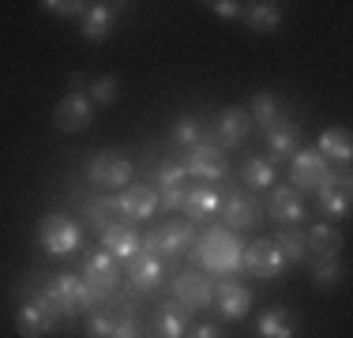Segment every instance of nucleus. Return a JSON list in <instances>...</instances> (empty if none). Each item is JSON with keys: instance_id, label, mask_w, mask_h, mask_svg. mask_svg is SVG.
<instances>
[{"instance_id": "1", "label": "nucleus", "mask_w": 353, "mask_h": 338, "mask_svg": "<svg viewBox=\"0 0 353 338\" xmlns=\"http://www.w3.org/2000/svg\"><path fill=\"white\" fill-rule=\"evenodd\" d=\"M38 297L46 301V308L53 312V316H64V319H75L79 312H87L90 304H94L87 282H83L79 275H46Z\"/></svg>"}, {"instance_id": "2", "label": "nucleus", "mask_w": 353, "mask_h": 338, "mask_svg": "<svg viewBox=\"0 0 353 338\" xmlns=\"http://www.w3.org/2000/svg\"><path fill=\"white\" fill-rule=\"evenodd\" d=\"M38 244L49 252V256H72V252L83 244V230H79L75 218L53 210V215H46L41 226H38Z\"/></svg>"}, {"instance_id": "3", "label": "nucleus", "mask_w": 353, "mask_h": 338, "mask_svg": "<svg viewBox=\"0 0 353 338\" xmlns=\"http://www.w3.org/2000/svg\"><path fill=\"white\" fill-rule=\"evenodd\" d=\"M192 244H196V226L170 218V222H162L158 230H150V237L143 241V252L176 259V256H184V252H192Z\"/></svg>"}, {"instance_id": "4", "label": "nucleus", "mask_w": 353, "mask_h": 338, "mask_svg": "<svg viewBox=\"0 0 353 338\" xmlns=\"http://www.w3.org/2000/svg\"><path fill=\"white\" fill-rule=\"evenodd\" d=\"M192 259H196L199 267H211V270H230L241 264V244L233 241L230 230H211L203 237V244L199 248L188 252Z\"/></svg>"}, {"instance_id": "5", "label": "nucleus", "mask_w": 353, "mask_h": 338, "mask_svg": "<svg viewBox=\"0 0 353 338\" xmlns=\"http://www.w3.org/2000/svg\"><path fill=\"white\" fill-rule=\"evenodd\" d=\"M83 282H87V290L94 301H109L113 290L121 286V267H117V259L109 256L105 248L90 252V256L83 259Z\"/></svg>"}, {"instance_id": "6", "label": "nucleus", "mask_w": 353, "mask_h": 338, "mask_svg": "<svg viewBox=\"0 0 353 338\" xmlns=\"http://www.w3.org/2000/svg\"><path fill=\"white\" fill-rule=\"evenodd\" d=\"M87 181L94 188H124L132 181V162L121 150H98L87 162Z\"/></svg>"}, {"instance_id": "7", "label": "nucleus", "mask_w": 353, "mask_h": 338, "mask_svg": "<svg viewBox=\"0 0 353 338\" xmlns=\"http://www.w3.org/2000/svg\"><path fill=\"white\" fill-rule=\"evenodd\" d=\"M290 162H293V166H290V181H293L290 188H301V192H319V188H323V184L334 177V169L327 166L323 158L316 155V150H305V147H301L297 155L290 158Z\"/></svg>"}, {"instance_id": "8", "label": "nucleus", "mask_w": 353, "mask_h": 338, "mask_svg": "<svg viewBox=\"0 0 353 338\" xmlns=\"http://www.w3.org/2000/svg\"><path fill=\"white\" fill-rule=\"evenodd\" d=\"M170 293L176 297V304H184V308L199 312L203 304H211V297H214V282H211V278H203L199 270H181V275H173Z\"/></svg>"}, {"instance_id": "9", "label": "nucleus", "mask_w": 353, "mask_h": 338, "mask_svg": "<svg viewBox=\"0 0 353 338\" xmlns=\"http://www.w3.org/2000/svg\"><path fill=\"white\" fill-rule=\"evenodd\" d=\"M245 267H248L256 278L274 282V278H282V270L290 267V264L282 259L279 244H274L271 237H263V241H256V244H248V248H245Z\"/></svg>"}, {"instance_id": "10", "label": "nucleus", "mask_w": 353, "mask_h": 338, "mask_svg": "<svg viewBox=\"0 0 353 338\" xmlns=\"http://www.w3.org/2000/svg\"><path fill=\"white\" fill-rule=\"evenodd\" d=\"M184 173L199 177V181H222L225 173H230V162H225V155L218 147H211V143L199 139L196 147L188 150V162H184Z\"/></svg>"}, {"instance_id": "11", "label": "nucleus", "mask_w": 353, "mask_h": 338, "mask_svg": "<svg viewBox=\"0 0 353 338\" xmlns=\"http://www.w3.org/2000/svg\"><path fill=\"white\" fill-rule=\"evenodd\" d=\"M53 327H57V316L46 308L41 297H27L19 308H15V331H19L23 338H46Z\"/></svg>"}, {"instance_id": "12", "label": "nucleus", "mask_w": 353, "mask_h": 338, "mask_svg": "<svg viewBox=\"0 0 353 338\" xmlns=\"http://www.w3.org/2000/svg\"><path fill=\"white\" fill-rule=\"evenodd\" d=\"M184 166L181 162H162L158 166V173H154V192H158V207H165V210H181L184 207Z\"/></svg>"}, {"instance_id": "13", "label": "nucleus", "mask_w": 353, "mask_h": 338, "mask_svg": "<svg viewBox=\"0 0 353 338\" xmlns=\"http://www.w3.org/2000/svg\"><path fill=\"white\" fill-rule=\"evenodd\" d=\"M218 215H222V222H225V230H230V233H245V230H256V226H259V203L252 196L233 192V196L222 199Z\"/></svg>"}, {"instance_id": "14", "label": "nucleus", "mask_w": 353, "mask_h": 338, "mask_svg": "<svg viewBox=\"0 0 353 338\" xmlns=\"http://www.w3.org/2000/svg\"><path fill=\"white\" fill-rule=\"evenodd\" d=\"M90 121H94V106H90L87 95H72L68 90V95L57 101V109H53V124L61 132H83Z\"/></svg>"}, {"instance_id": "15", "label": "nucleus", "mask_w": 353, "mask_h": 338, "mask_svg": "<svg viewBox=\"0 0 353 338\" xmlns=\"http://www.w3.org/2000/svg\"><path fill=\"white\" fill-rule=\"evenodd\" d=\"M267 150H271V166L293 158L301 150V124L293 117H279L274 124H267Z\"/></svg>"}, {"instance_id": "16", "label": "nucleus", "mask_w": 353, "mask_h": 338, "mask_svg": "<svg viewBox=\"0 0 353 338\" xmlns=\"http://www.w3.org/2000/svg\"><path fill=\"white\" fill-rule=\"evenodd\" d=\"M316 203L327 218H346L350 215V203H353V188H350V169L334 173L323 188L316 192Z\"/></svg>"}, {"instance_id": "17", "label": "nucleus", "mask_w": 353, "mask_h": 338, "mask_svg": "<svg viewBox=\"0 0 353 338\" xmlns=\"http://www.w3.org/2000/svg\"><path fill=\"white\" fill-rule=\"evenodd\" d=\"M248 128H252L248 109L225 106L222 113L214 117V124H211V132H214V139H218V150H222V147H237V143L248 135Z\"/></svg>"}, {"instance_id": "18", "label": "nucleus", "mask_w": 353, "mask_h": 338, "mask_svg": "<svg viewBox=\"0 0 353 338\" xmlns=\"http://www.w3.org/2000/svg\"><path fill=\"white\" fill-rule=\"evenodd\" d=\"M158 286H162V259L154 256V252H136V256L128 259V290L136 293H154Z\"/></svg>"}, {"instance_id": "19", "label": "nucleus", "mask_w": 353, "mask_h": 338, "mask_svg": "<svg viewBox=\"0 0 353 338\" xmlns=\"http://www.w3.org/2000/svg\"><path fill=\"white\" fill-rule=\"evenodd\" d=\"M214 301H218V312L225 319H245L252 308V290L233 282V278H222V282H214Z\"/></svg>"}, {"instance_id": "20", "label": "nucleus", "mask_w": 353, "mask_h": 338, "mask_svg": "<svg viewBox=\"0 0 353 338\" xmlns=\"http://www.w3.org/2000/svg\"><path fill=\"white\" fill-rule=\"evenodd\" d=\"M305 252L308 259H334L342 252V233L331 222H312L305 230Z\"/></svg>"}, {"instance_id": "21", "label": "nucleus", "mask_w": 353, "mask_h": 338, "mask_svg": "<svg viewBox=\"0 0 353 338\" xmlns=\"http://www.w3.org/2000/svg\"><path fill=\"white\" fill-rule=\"evenodd\" d=\"M188 319H192V308L170 301V304H162V308L154 312L150 331H154V338H184L188 335Z\"/></svg>"}, {"instance_id": "22", "label": "nucleus", "mask_w": 353, "mask_h": 338, "mask_svg": "<svg viewBox=\"0 0 353 338\" xmlns=\"http://www.w3.org/2000/svg\"><path fill=\"white\" fill-rule=\"evenodd\" d=\"M316 155L323 158L327 166H342L346 169L350 166V158H353V135L346 128H327L323 135H319V143H316Z\"/></svg>"}, {"instance_id": "23", "label": "nucleus", "mask_w": 353, "mask_h": 338, "mask_svg": "<svg viewBox=\"0 0 353 338\" xmlns=\"http://www.w3.org/2000/svg\"><path fill=\"white\" fill-rule=\"evenodd\" d=\"M154 210H158V192L150 188V184H132L121 196V215L128 218V222H147Z\"/></svg>"}, {"instance_id": "24", "label": "nucleus", "mask_w": 353, "mask_h": 338, "mask_svg": "<svg viewBox=\"0 0 353 338\" xmlns=\"http://www.w3.org/2000/svg\"><path fill=\"white\" fill-rule=\"evenodd\" d=\"M271 215L279 218V222L293 226V222H305L308 210H305V199H301L297 188H282V184H274V192H271Z\"/></svg>"}, {"instance_id": "25", "label": "nucleus", "mask_w": 353, "mask_h": 338, "mask_svg": "<svg viewBox=\"0 0 353 338\" xmlns=\"http://www.w3.org/2000/svg\"><path fill=\"white\" fill-rule=\"evenodd\" d=\"M218 207H222V199H218V192L211 188V184H196V188L184 192V215H188L192 222H207V218H214Z\"/></svg>"}, {"instance_id": "26", "label": "nucleus", "mask_w": 353, "mask_h": 338, "mask_svg": "<svg viewBox=\"0 0 353 338\" xmlns=\"http://www.w3.org/2000/svg\"><path fill=\"white\" fill-rule=\"evenodd\" d=\"M102 244H105V252L113 259H121V264H128L132 256H136V252L143 248V241H139V233L132 230V226H121L117 222L113 230H105L102 233Z\"/></svg>"}, {"instance_id": "27", "label": "nucleus", "mask_w": 353, "mask_h": 338, "mask_svg": "<svg viewBox=\"0 0 353 338\" xmlns=\"http://www.w3.org/2000/svg\"><path fill=\"white\" fill-rule=\"evenodd\" d=\"M83 215H87L90 230L105 233V230H113V226L121 222V199H113V196L87 199V203H83Z\"/></svg>"}, {"instance_id": "28", "label": "nucleus", "mask_w": 353, "mask_h": 338, "mask_svg": "<svg viewBox=\"0 0 353 338\" xmlns=\"http://www.w3.org/2000/svg\"><path fill=\"white\" fill-rule=\"evenodd\" d=\"M117 8H124V4H90L87 15L79 19L83 23V38L87 41H105V34L117 19Z\"/></svg>"}, {"instance_id": "29", "label": "nucleus", "mask_w": 353, "mask_h": 338, "mask_svg": "<svg viewBox=\"0 0 353 338\" xmlns=\"http://www.w3.org/2000/svg\"><path fill=\"white\" fill-rule=\"evenodd\" d=\"M256 331H259V338H293L297 335V319H293L282 304H274V308H267L263 316L256 319Z\"/></svg>"}, {"instance_id": "30", "label": "nucleus", "mask_w": 353, "mask_h": 338, "mask_svg": "<svg viewBox=\"0 0 353 338\" xmlns=\"http://www.w3.org/2000/svg\"><path fill=\"white\" fill-rule=\"evenodd\" d=\"M245 23L252 30L267 34L274 30L282 23V4H274V0H256V4H245Z\"/></svg>"}, {"instance_id": "31", "label": "nucleus", "mask_w": 353, "mask_h": 338, "mask_svg": "<svg viewBox=\"0 0 353 338\" xmlns=\"http://www.w3.org/2000/svg\"><path fill=\"white\" fill-rule=\"evenodd\" d=\"M241 181H245V188H252V192H267V188H274V166L267 162V158H248V162L241 166Z\"/></svg>"}, {"instance_id": "32", "label": "nucleus", "mask_w": 353, "mask_h": 338, "mask_svg": "<svg viewBox=\"0 0 353 338\" xmlns=\"http://www.w3.org/2000/svg\"><path fill=\"white\" fill-rule=\"evenodd\" d=\"M308 270H312V286L316 290H334L342 282V264L334 259H308Z\"/></svg>"}, {"instance_id": "33", "label": "nucleus", "mask_w": 353, "mask_h": 338, "mask_svg": "<svg viewBox=\"0 0 353 338\" xmlns=\"http://www.w3.org/2000/svg\"><path fill=\"white\" fill-rule=\"evenodd\" d=\"M109 338H147L143 335V319H139L136 304H117V327Z\"/></svg>"}, {"instance_id": "34", "label": "nucleus", "mask_w": 353, "mask_h": 338, "mask_svg": "<svg viewBox=\"0 0 353 338\" xmlns=\"http://www.w3.org/2000/svg\"><path fill=\"white\" fill-rule=\"evenodd\" d=\"M274 244H279V252H282V259L285 264H305L308 259V252H305V237L301 233H293V230H279L271 237Z\"/></svg>"}, {"instance_id": "35", "label": "nucleus", "mask_w": 353, "mask_h": 338, "mask_svg": "<svg viewBox=\"0 0 353 338\" xmlns=\"http://www.w3.org/2000/svg\"><path fill=\"white\" fill-rule=\"evenodd\" d=\"M252 121H259L267 128V124H274L282 117V106H279V95H271V90H259L256 98H252Z\"/></svg>"}, {"instance_id": "36", "label": "nucleus", "mask_w": 353, "mask_h": 338, "mask_svg": "<svg viewBox=\"0 0 353 338\" xmlns=\"http://www.w3.org/2000/svg\"><path fill=\"white\" fill-rule=\"evenodd\" d=\"M87 98H90V106H113V101L121 98V83H117V75H98V79L90 83Z\"/></svg>"}, {"instance_id": "37", "label": "nucleus", "mask_w": 353, "mask_h": 338, "mask_svg": "<svg viewBox=\"0 0 353 338\" xmlns=\"http://www.w3.org/2000/svg\"><path fill=\"white\" fill-rule=\"evenodd\" d=\"M117 327V304L113 308H98L94 316H87V338H109Z\"/></svg>"}, {"instance_id": "38", "label": "nucleus", "mask_w": 353, "mask_h": 338, "mask_svg": "<svg viewBox=\"0 0 353 338\" xmlns=\"http://www.w3.org/2000/svg\"><path fill=\"white\" fill-rule=\"evenodd\" d=\"M199 135H203V121H199V117H181V121L173 124V139L184 143V147H196Z\"/></svg>"}, {"instance_id": "39", "label": "nucleus", "mask_w": 353, "mask_h": 338, "mask_svg": "<svg viewBox=\"0 0 353 338\" xmlns=\"http://www.w3.org/2000/svg\"><path fill=\"white\" fill-rule=\"evenodd\" d=\"M41 8H46L49 15H61V19H83L90 4H83V0H46Z\"/></svg>"}, {"instance_id": "40", "label": "nucleus", "mask_w": 353, "mask_h": 338, "mask_svg": "<svg viewBox=\"0 0 353 338\" xmlns=\"http://www.w3.org/2000/svg\"><path fill=\"white\" fill-rule=\"evenodd\" d=\"M211 15H218V19H241L245 15V8L241 4H233V0H211Z\"/></svg>"}, {"instance_id": "41", "label": "nucleus", "mask_w": 353, "mask_h": 338, "mask_svg": "<svg viewBox=\"0 0 353 338\" xmlns=\"http://www.w3.org/2000/svg\"><path fill=\"white\" fill-rule=\"evenodd\" d=\"M184 338H225L218 327H211V324H203V327H196V331H188Z\"/></svg>"}]
</instances>
